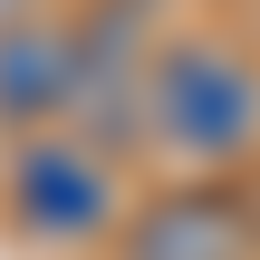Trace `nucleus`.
Masks as SVG:
<instances>
[{"instance_id": "f257e3e1", "label": "nucleus", "mask_w": 260, "mask_h": 260, "mask_svg": "<svg viewBox=\"0 0 260 260\" xmlns=\"http://www.w3.org/2000/svg\"><path fill=\"white\" fill-rule=\"evenodd\" d=\"M145 125H154L183 164H232L260 135V77L232 48H212V39H174V48H154Z\"/></svg>"}, {"instance_id": "f03ea898", "label": "nucleus", "mask_w": 260, "mask_h": 260, "mask_svg": "<svg viewBox=\"0 0 260 260\" xmlns=\"http://www.w3.org/2000/svg\"><path fill=\"white\" fill-rule=\"evenodd\" d=\"M10 212H19V232H39V241H87V232H106V212H116V174H106V154L77 145V135H29L19 164H10Z\"/></svg>"}, {"instance_id": "7ed1b4c3", "label": "nucleus", "mask_w": 260, "mask_h": 260, "mask_svg": "<svg viewBox=\"0 0 260 260\" xmlns=\"http://www.w3.org/2000/svg\"><path fill=\"white\" fill-rule=\"evenodd\" d=\"M145 10H154V0H96V10L77 19V106H68V116H87L106 145L145 135V77H154V58H145Z\"/></svg>"}, {"instance_id": "20e7f679", "label": "nucleus", "mask_w": 260, "mask_h": 260, "mask_svg": "<svg viewBox=\"0 0 260 260\" xmlns=\"http://www.w3.org/2000/svg\"><path fill=\"white\" fill-rule=\"evenodd\" d=\"M260 222L232 183H183V193H154L125 232V260H251Z\"/></svg>"}, {"instance_id": "39448f33", "label": "nucleus", "mask_w": 260, "mask_h": 260, "mask_svg": "<svg viewBox=\"0 0 260 260\" xmlns=\"http://www.w3.org/2000/svg\"><path fill=\"white\" fill-rule=\"evenodd\" d=\"M58 106H77V29H0V125H48Z\"/></svg>"}, {"instance_id": "423d86ee", "label": "nucleus", "mask_w": 260, "mask_h": 260, "mask_svg": "<svg viewBox=\"0 0 260 260\" xmlns=\"http://www.w3.org/2000/svg\"><path fill=\"white\" fill-rule=\"evenodd\" d=\"M19 19H29V0H0V29H19Z\"/></svg>"}]
</instances>
